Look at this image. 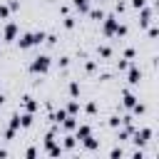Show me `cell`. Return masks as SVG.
I'll use <instances>...</instances> for the list:
<instances>
[{
	"label": "cell",
	"mask_w": 159,
	"mask_h": 159,
	"mask_svg": "<svg viewBox=\"0 0 159 159\" xmlns=\"http://www.w3.org/2000/svg\"><path fill=\"white\" fill-rule=\"evenodd\" d=\"M152 134H154V132H152L149 127H142V129H134V132H132V142H134L137 147H144V144H147V142L152 139Z\"/></svg>",
	"instance_id": "3957f363"
},
{
	"label": "cell",
	"mask_w": 159,
	"mask_h": 159,
	"mask_svg": "<svg viewBox=\"0 0 159 159\" xmlns=\"http://www.w3.org/2000/svg\"><path fill=\"white\" fill-rule=\"evenodd\" d=\"M15 134H17V129H12V127H7V129H5V139H12Z\"/></svg>",
	"instance_id": "1f68e13d"
},
{
	"label": "cell",
	"mask_w": 159,
	"mask_h": 159,
	"mask_svg": "<svg viewBox=\"0 0 159 159\" xmlns=\"http://www.w3.org/2000/svg\"><path fill=\"white\" fill-rule=\"evenodd\" d=\"M80 142H82V147H84L87 152H94V149L99 147V142H97V139H94L92 134H89V137H84V139H80Z\"/></svg>",
	"instance_id": "4fadbf2b"
},
{
	"label": "cell",
	"mask_w": 159,
	"mask_h": 159,
	"mask_svg": "<svg viewBox=\"0 0 159 159\" xmlns=\"http://www.w3.org/2000/svg\"><path fill=\"white\" fill-rule=\"evenodd\" d=\"M109 157H112V159H122V157H124V149H122V147H114V149L109 152Z\"/></svg>",
	"instance_id": "7402d4cb"
},
{
	"label": "cell",
	"mask_w": 159,
	"mask_h": 159,
	"mask_svg": "<svg viewBox=\"0 0 159 159\" xmlns=\"http://www.w3.org/2000/svg\"><path fill=\"white\" fill-rule=\"evenodd\" d=\"M50 67H52V57H50V55H37V57H32V62L27 65V70H30L32 75H45Z\"/></svg>",
	"instance_id": "6da1fadb"
},
{
	"label": "cell",
	"mask_w": 159,
	"mask_h": 159,
	"mask_svg": "<svg viewBox=\"0 0 159 159\" xmlns=\"http://www.w3.org/2000/svg\"><path fill=\"white\" fill-rule=\"evenodd\" d=\"M87 12H89V17H92V20H102V17H104V10H102V7H94V10L89 7Z\"/></svg>",
	"instance_id": "d6986e66"
},
{
	"label": "cell",
	"mask_w": 159,
	"mask_h": 159,
	"mask_svg": "<svg viewBox=\"0 0 159 159\" xmlns=\"http://www.w3.org/2000/svg\"><path fill=\"white\" fill-rule=\"evenodd\" d=\"M127 82H129L132 87L142 82V70H139L137 65H129V67H127Z\"/></svg>",
	"instance_id": "5b68a950"
},
{
	"label": "cell",
	"mask_w": 159,
	"mask_h": 159,
	"mask_svg": "<svg viewBox=\"0 0 159 159\" xmlns=\"http://www.w3.org/2000/svg\"><path fill=\"white\" fill-rule=\"evenodd\" d=\"M72 7L80 10V12H87L89 10V0H72Z\"/></svg>",
	"instance_id": "2e32d148"
},
{
	"label": "cell",
	"mask_w": 159,
	"mask_h": 159,
	"mask_svg": "<svg viewBox=\"0 0 159 159\" xmlns=\"http://www.w3.org/2000/svg\"><path fill=\"white\" fill-rule=\"evenodd\" d=\"M132 159H144V152H142V149H139V152H134V154H132Z\"/></svg>",
	"instance_id": "ab89813d"
},
{
	"label": "cell",
	"mask_w": 159,
	"mask_h": 159,
	"mask_svg": "<svg viewBox=\"0 0 159 159\" xmlns=\"http://www.w3.org/2000/svg\"><path fill=\"white\" fill-rule=\"evenodd\" d=\"M109 127H112V129L122 127V119H119V117H109Z\"/></svg>",
	"instance_id": "83f0119b"
},
{
	"label": "cell",
	"mask_w": 159,
	"mask_h": 159,
	"mask_svg": "<svg viewBox=\"0 0 159 159\" xmlns=\"http://www.w3.org/2000/svg\"><path fill=\"white\" fill-rule=\"evenodd\" d=\"M65 112H67V114H75V117H77V112H80V102H77V99H72V102H70V104L65 107Z\"/></svg>",
	"instance_id": "ac0fdd59"
},
{
	"label": "cell",
	"mask_w": 159,
	"mask_h": 159,
	"mask_svg": "<svg viewBox=\"0 0 159 159\" xmlns=\"http://www.w3.org/2000/svg\"><path fill=\"white\" fill-rule=\"evenodd\" d=\"M7 127H12V129H20V112L10 117V124H7Z\"/></svg>",
	"instance_id": "44dd1931"
},
{
	"label": "cell",
	"mask_w": 159,
	"mask_h": 159,
	"mask_svg": "<svg viewBox=\"0 0 159 159\" xmlns=\"http://www.w3.org/2000/svg\"><path fill=\"white\" fill-rule=\"evenodd\" d=\"M122 35H127V25H122V22H119V27H117L114 37H122Z\"/></svg>",
	"instance_id": "f1b7e54d"
},
{
	"label": "cell",
	"mask_w": 159,
	"mask_h": 159,
	"mask_svg": "<svg viewBox=\"0 0 159 159\" xmlns=\"http://www.w3.org/2000/svg\"><path fill=\"white\" fill-rule=\"evenodd\" d=\"M84 70L87 72H94V62H84Z\"/></svg>",
	"instance_id": "f35d334b"
},
{
	"label": "cell",
	"mask_w": 159,
	"mask_h": 159,
	"mask_svg": "<svg viewBox=\"0 0 159 159\" xmlns=\"http://www.w3.org/2000/svg\"><path fill=\"white\" fill-rule=\"evenodd\" d=\"M7 17H10V7L0 2V20H7Z\"/></svg>",
	"instance_id": "d4e9b609"
},
{
	"label": "cell",
	"mask_w": 159,
	"mask_h": 159,
	"mask_svg": "<svg viewBox=\"0 0 159 159\" xmlns=\"http://www.w3.org/2000/svg\"><path fill=\"white\" fill-rule=\"evenodd\" d=\"M97 52H99V57H104V60H109V57H112V47H109V45H102Z\"/></svg>",
	"instance_id": "ffe728a7"
},
{
	"label": "cell",
	"mask_w": 159,
	"mask_h": 159,
	"mask_svg": "<svg viewBox=\"0 0 159 159\" xmlns=\"http://www.w3.org/2000/svg\"><path fill=\"white\" fill-rule=\"evenodd\" d=\"M152 17H154V10H152V7H147V5L139 7V25H142V27H149V25H152Z\"/></svg>",
	"instance_id": "8992f818"
},
{
	"label": "cell",
	"mask_w": 159,
	"mask_h": 159,
	"mask_svg": "<svg viewBox=\"0 0 159 159\" xmlns=\"http://www.w3.org/2000/svg\"><path fill=\"white\" fill-rule=\"evenodd\" d=\"M75 144H77V137L67 134V137H65V142H62V149H65V152H70V149H75Z\"/></svg>",
	"instance_id": "5bb4252c"
},
{
	"label": "cell",
	"mask_w": 159,
	"mask_h": 159,
	"mask_svg": "<svg viewBox=\"0 0 159 159\" xmlns=\"http://www.w3.org/2000/svg\"><path fill=\"white\" fill-rule=\"evenodd\" d=\"M84 112H87V114H94V112H97V104H94V102H87V104H84Z\"/></svg>",
	"instance_id": "4316f807"
},
{
	"label": "cell",
	"mask_w": 159,
	"mask_h": 159,
	"mask_svg": "<svg viewBox=\"0 0 159 159\" xmlns=\"http://www.w3.org/2000/svg\"><path fill=\"white\" fill-rule=\"evenodd\" d=\"M15 42H17V47H20V50H30V47H35V45H37V42H35V32H22Z\"/></svg>",
	"instance_id": "277c9868"
},
{
	"label": "cell",
	"mask_w": 159,
	"mask_h": 159,
	"mask_svg": "<svg viewBox=\"0 0 159 159\" xmlns=\"http://www.w3.org/2000/svg\"><path fill=\"white\" fill-rule=\"evenodd\" d=\"M62 25H65V30H72V27H75V17H70V15H67V17L62 20Z\"/></svg>",
	"instance_id": "484cf974"
},
{
	"label": "cell",
	"mask_w": 159,
	"mask_h": 159,
	"mask_svg": "<svg viewBox=\"0 0 159 159\" xmlns=\"http://www.w3.org/2000/svg\"><path fill=\"white\" fill-rule=\"evenodd\" d=\"M25 157H27V159H32V157H37V149H35V147H30V149H25Z\"/></svg>",
	"instance_id": "d6a6232c"
},
{
	"label": "cell",
	"mask_w": 159,
	"mask_h": 159,
	"mask_svg": "<svg viewBox=\"0 0 159 159\" xmlns=\"http://www.w3.org/2000/svg\"><path fill=\"white\" fill-rule=\"evenodd\" d=\"M117 67H119V70H127V67H129V62H127V60H119V62H117Z\"/></svg>",
	"instance_id": "8d00e7d4"
},
{
	"label": "cell",
	"mask_w": 159,
	"mask_h": 159,
	"mask_svg": "<svg viewBox=\"0 0 159 159\" xmlns=\"http://www.w3.org/2000/svg\"><path fill=\"white\" fill-rule=\"evenodd\" d=\"M117 27H119V20H117L114 15H104V17H102V32H104L107 37H114Z\"/></svg>",
	"instance_id": "7a4b0ae2"
},
{
	"label": "cell",
	"mask_w": 159,
	"mask_h": 159,
	"mask_svg": "<svg viewBox=\"0 0 159 159\" xmlns=\"http://www.w3.org/2000/svg\"><path fill=\"white\" fill-rule=\"evenodd\" d=\"M67 92H70V97H80V82L72 80V82L67 84Z\"/></svg>",
	"instance_id": "e0dca14e"
},
{
	"label": "cell",
	"mask_w": 159,
	"mask_h": 159,
	"mask_svg": "<svg viewBox=\"0 0 159 159\" xmlns=\"http://www.w3.org/2000/svg\"><path fill=\"white\" fill-rule=\"evenodd\" d=\"M147 5V0H132V7L134 10H139V7H144Z\"/></svg>",
	"instance_id": "836d02e7"
},
{
	"label": "cell",
	"mask_w": 159,
	"mask_h": 159,
	"mask_svg": "<svg viewBox=\"0 0 159 159\" xmlns=\"http://www.w3.org/2000/svg\"><path fill=\"white\" fill-rule=\"evenodd\" d=\"M89 134H92V127H89V124H77V127H75V137H77V139H84V137H89Z\"/></svg>",
	"instance_id": "30bf717a"
},
{
	"label": "cell",
	"mask_w": 159,
	"mask_h": 159,
	"mask_svg": "<svg viewBox=\"0 0 159 159\" xmlns=\"http://www.w3.org/2000/svg\"><path fill=\"white\" fill-rule=\"evenodd\" d=\"M2 104H5V94L0 92V107H2Z\"/></svg>",
	"instance_id": "60d3db41"
},
{
	"label": "cell",
	"mask_w": 159,
	"mask_h": 159,
	"mask_svg": "<svg viewBox=\"0 0 159 159\" xmlns=\"http://www.w3.org/2000/svg\"><path fill=\"white\" fill-rule=\"evenodd\" d=\"M35 42H37V45H40V42H45V32H42V30H37V32H35Z\"/></svg>",
	"instance_id": "4dcf8cb0"
},
{
	"label": "cell",
	"mask_w": 159,
	"mask_h": 159,
	"mask_svg": "<svg viewBox=\"0 0 159 159\" xmlns=\"http://www.w3.org/2000/svg\"><path fill=\"white\" fill-rule=\"evenodd\" d=\"M7 7H10V12H15V10H20V2H17V0H10Z\"/></svg>",
	"instance_id": "f546056e"
},
{
	"label": "cell",
	"mask_w": 159,
	"mask_h": 159,
	"mask_svg": "<svg viewBox=\"0 0 159 159\" xmlns=\"http://www.w3.org/2000/svg\"><path fill=\"white\" fill-rule=\"evenodd\" d=\"M32 122H35L32 112H22V114H20V127H22V129H30V127H32Z\"/></svg>",
	"instance_id": "7c38bea8"
},
{
	"label": "cell",
	"mask_w": 159,
	"mask_h": 159,
	"mask_svg": "<svg viewBox=\"0 0 159 159\" xmlns=\"http://www.w3.org/2000/svg\"><path fill=\"white\" fill-rule=\"evenodd\" d=\"M157 35H159V27L152 25V27H149V37H157Z\"/></svg>",
	"instance_id": "e575fe53"
},
{
	"label": "cell",
	"mask_w": 159,
	"mask_h": 159,
	"mask_svg": "<svg viewBox=\"0 0 159 159\" xmlns=\"http://www.w3.org/2000/svg\"><path fill=\"white\" fill-rule=\"evenodd\" d=\"M70 65V57H60V67H67Z\"/></svg>",
	"instance_id": "74e56055"
},
{
	"label": "cell",
	"mask_w": 159,
	"mask_h": 159,
	"mask_svg": "<svg viewBox=\"0 0 159 159\" xmlns=\"http://www.w3.org/2000/svg\"><path fill=\"white\" fill-rule=\"evenodd\" d=\"M132 112H134V114H144V112H147V107H144L142 102H134V107H132Z\"/></svg>",
	"instance_id": "603a6c76"
},
{
	"label": "cell",
	"mask_w": 159,
	"mask_h": 159,
	"mask_svg": "<svg viewBox=\"0 0 159 159\" xmlns=\"http://www.w3.org/2000/svg\"><path fill=\"white\" fill-rule=\"evenodd\" d=\"M47 154H50V157H62L65 149H62V144H50V147H47Z\"/></svg>",
	"instance_id": "9a60e30c"
},
{
	"label": "cell",
	"mask_w": 159,
	"mask_h": 159,
	"mask_svg": "<svg viewBox=\"0 0 159 159\" xmlns=\"http://www.w3.org/2000/svg\"><path fill=\"white\" fill-rule=\"evenodd\" d=\"M60 124H62V129H65V132H75V127H77L80 122H77V117H75V114H67Z\"/></svg>",
	"instance_id": "ba28073f"
},
{
	"label": "cell",
	"mask_w": 159,
	"mask_h": 159,
	"mask_svg": "<svg viewBox=\"0 0 159 159\" xmlns=\"http://www.w3.org/2000/svg\"><path fill=\"white\" fill-rule=\"evenodd\" d=\"M65 117H67V112H65V109H60V112H55V114H52V119H55V124H60V122H62Z\"/></svg>",
	"instance_id": "cb8c5ba5"
},
{
	"label": "cell",
	"mask_w": 159,
	"mask_h": 159,
	"mask_svg": "<svg viewBox=\"0 0 159 159\" xmlns=\"http://www.w3.org/2000/svg\"><path fill=\"white\" fill-rule=\"evenodd\" d=\"M22 107H25V112H32V114H35L40 104L35 102V97H30V94H25V97H22Z\"/></svg>",
	"instance_id": "9c48e42d"
},
{
	"label": "cell",
	"mask_w": 159,
	"mask_h": 159,
	"mask_svg": "<svg viewBox=\"0 0 159 159\" xmlns=\"http://www.w3.org/2000/svg\"><path fill=\"white\" fill-rule=\"evenodd\" d=\"M2 40H5V42H15V40H17V25H15V22H7V25L2 27Z\"/></svg>",
	"instance_id": "52a82bcc"
},
{
	"label": "cell",
	"mask_w": 159,
	"mask_h": 159,
	"mask_svg": "<svg viewBox=\"0 0 159 159\" xmlns=\"http://www.w3.org/2000/svg\"><path fill=\"white\" fill-rule=\"evenodd\" d=\"M124 57H127V60H132V57H134V50H132V47H127V50H124Z\"/></svg>",
	"instance_id": "d590c367"
},
{
	"label": "cell",
	"mask_w": 159,
	"mask_h": 159,
	"mask_svg": "<svg viewBox=\"0 0 159 159\" xmlns=\"http://www.w3.org/2000/svg\"><path fill=\"white\" fill-rule=\"evenodd\" d=\"M134 102H137V97H134L129 89H124V92H122V104H124L127 109H132V107H134Z\"/></svg>",
	"instance_id": "8fae6325"
}]
</instances>
